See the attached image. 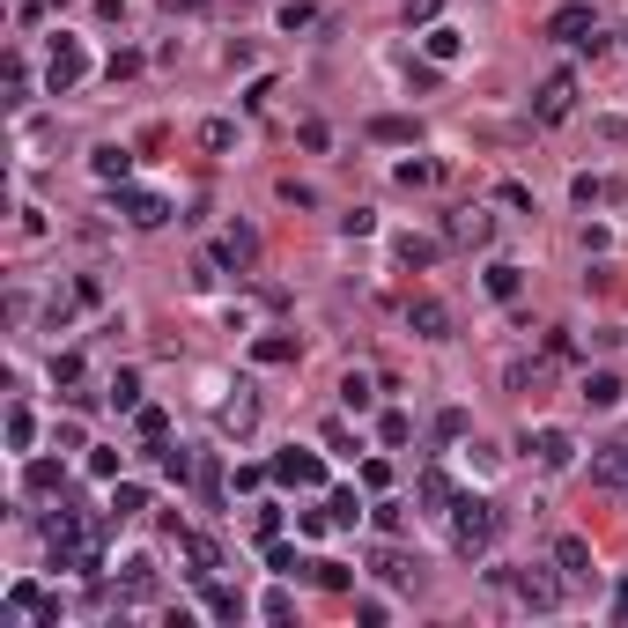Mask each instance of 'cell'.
Returning <instances> with one entry per match:
<instances>
[{"instance_id": "cell-1", "label": "cell", "mask_w": 628, "mask_h": 628, "mask_svg": "<svg viewBox=\"0 0 628 628\" xmlns=\"http://www.w3.org/2000/svg\"><path fill=\"white\" fill-rule=\"evenodd\" d=\"M496 532H503V510L488 496H451V547H459V555L496 547Z\"/></svg>"}, {"instance_id": "cell-2", "label": "cell", "mask_w": 628, "mask_h": 628, "mask_svg": "<svg viewBox=\"0 0 628 628\" xmlns=\"http://www.w3.org/2000/svg\"><path fill=\"white\" fill-rule=\"evenodd\" d=\"M518 592V606H532V614H555L562 606V577H547V569H510V577H496Z\"/></svg>"}, {"instance_id": "cell-3", "label": "cell", "mask_w": 628, "mask_h": 628, "mask_svg": "<svg viewBox=\"0 0 628 628\" xmlns=\"http://www.w3.org/2000/svg\"><path fill=\"white\" fill-rule=\"evenodd\" d=\"M569 111H577V74H547L540 97H532V119H540V126H562Z\"/></svg>"}, {"instance_id": "cell-4", "label": "cell", "mask_w": 628, "mask_h": 628, "mask_svg": "<svg viewBox=\"0 0 628 628\" xmlns=\"http://www.w3.org/2000/svg\"><path fill=\"white\" fill-rule=\"evenodd\" d=\"M82 74H89L82 45H74V37H52V60H45V89H52V97H67V89L82 82Z\"/></svg>"}, {"instance_id": "cell-5", "label": "cell", "mask_w": 628, "mask_h": 628, "mask_svg": "<svg viewBox=\"0 0 628 628\" xmlns=\"http://www.w3.org/2000/svg\"><path fill=\"white\" fill-rule=\"evenodd\" d=\"M274 481H281V488H326V459H318V451H281V459H274Z\"/></svg>"}, {"instance_id": "cell-6", "label": "cell", "mask_w": 628, "mask_h": 628, "mask_svg": "<svg viewBox=\"0 0 628 628\" xmlns=\"http://www.w3.org/2000/svg\"><path fill=\"white\" fill-rule=\"evenodd\" d=\"M119 215L133 222V230H163V222H170V200H163V193H119Z\"/></svg>"}, {"instance_id": "cell-7", "label": "cell", "mask_w": 628, "mask_h": 628, "mask_svg": "<svg viewBox=\"0 0 628 628\" xmlns=\"http://www.w3.org/2000/svg\"><path fill=\"white\" fill-rule=\"evenodd\" d=\"M547 37H569V45H584V37H599V23H592V8H584V0H569V8L547 15Z\"/></svg>"}, {"instance_id": "cell-8", "label": "cell", "mask_w": 628, "mask_h": 628, "mask_svg": "<svg viewBox=\"0 0 628 628\" xmlns=\"http://www.w3.org/2000/svg\"><path fill=\"white\" fill-rule=\"evenodd\" d=\"M8 614H15V621H60V599L37 592V584H15V592H8Z\"/></svg>"}, {"instance_id": "cell-9", "label": "cell", "mask_w": 628, "mask_h": 628, "mask_svg": "<svg viewBox=\"0 0 628 628\" xmlns=\"http://www.w3.org/2000/svg\"><path fill=\"white\" fill-rule=\"evenodd\" d=\"M407 326L422 333V340H451V311H444L436 296H414V303H407Z\"/></svg>"}, {"instance_id": "cell-10", "label": "cell", "mask_w": 628, "mask_h": 628, "mask_svg": "<svg viewBox=\"0 0 628 628\" xmlns=\"http://www.w3.org/2000/svg\"><path fill=\"white\" fill-rule=\"evenodd\" d=\"M532 459H540L547 473L577 466V444H569V429H540V436H532Z\"/></svg>"}, {"instance_id": "cell-11", "label": "cell", "mask_w": 628, "mask_h": 628, "mask_svg": "<svg viewBox=\"0 0 628 628\" xmlns=\"http://www.w3.org/2000/svg\"><path fill=\"white\" fill-rule=\"evenodd\" d=\"M555 569L569 584H592V547H584L577 532H562V540H555Z\"/></svg>"}, {"instance_id": "cell-12", "label": "cell", "mask_w": 628, "mask_h": 628, "mask_svg": "<svg viewBox=\"0 0 628 628\" xmlns=\"http://www.w3.org/2000/svg\"><path fill=\"white\" fill-rule=\"evenodd\" d=\"M178 547H185V562H193V577H215L222 569V547L207 540V532H178Z\"/></svg>"}, {"instance_id": "cell-13", "label": "cell", "mask_w": 628, "mask_h": 628, "mask_svg": "<svg viewBox=\"0 0 628 628\" xmlns=\"http://www.w3.org/2000/svg\"><path fill=\"white\" fill-rule=\"evenodd\" d=\"M215 422H222V429H230V436H244V429H252V422H259V399H252V392H244V385H237V399H222V407H215Z\"/></svg>"}, {"instance_id": "cell-14", "label": "cell", "mask_w": 628, "mask_h": 628, "mask_svg": "<svg viewBox=\"0 0 628 628\" xmlns=\"http://www.w3.org/2000/svg\"><path fill=\"white\" fill-rule=\"evenodd\" d=\"M621 399H628V385H621V377L614 370H592V377H584V407H621Z\"/></svg>"}, {"instance_id": "cell-15", "label": "cell", "mask_w": 628, "mask_h": 628, "mask_svg": "<svg viewBox=\"0 0 628 628\" xmlns=\"http://www.w3.org/2000/svg\"><path fill=\"white\" fill-rule=\"evenodd\" d=\"M592 481H599V488H621V481H628V444H599Z\"/></svg>"}, {"instance_id": "cell-16", "label": "cell", "mask_w": 628, "mask_h": 628, "mask_svg": "<svg viewBox=\"0 0 628 628\" xmlns=\"http://www.w3.org/2000/svg\"><path fill=\"white\" fill-rule=\"evenodd\" d=\"M496 237V222L481 215V207H459V215H451V244H488Z\"/></svg>"}, {"instance_id": "cell-17", "label": "cell", "mask_w": 628, "mask_h": 628, "mask_svg": "<svg viewBox=\"0 0 628 628\" xmlns=\"http://www.w3.org/2000/svg\"><path fill=\"white\" fill-rule=\"evenodd\" d=\"M60 488H67V473L52 466V459H30L23 466V496H60Z\"/></svg>"}, {"instance_id": "cell-18", "label": "cell", "mask_w": 628, "mask_h": 628, "mask_svg": "<svg viewBox=\"0 0 628 628\" xmlns=\"http://www.w3.org/2000/svg\"><path fill=\"white\" fill-rule=\"evenodd\" d=\"M370 399H377V385H370L363 370H348V377H340V407H348V414H370Z\"/></svg>"}, {"instance_id": "cell-19", "label": "cell", "mask_w": 628, "mask_h": 628, "mask_svg": "<svg viewBox=\"0 0 628 628\" xmlns=\"http://www.w3.org/2000/svg\"><path fill=\"white\" fill-rule=\"evenodd\" d=\"M481 281H488V296H496V303H510V296L525 289V274H518V266H510V259H496V266H488Z\"/></svg>"}, {"instance_id": "cell-20", "label": "cell", "mask_w": 628, "mask_h": 628, "mask_svg": "<svg viewBox=\"0 0 628 628\" xmlns=\"http://www.w3.org/2000/svg\"><path fill=\"white\" fill-rule=\"evenodd\" d=\"M89 170H97L104 185H126V170H133V156L126 148H97V156H89Z\"/></svg>"}, {"instance_id": "cell-21", "label": "cell", "mask_w": 628, "mask_h": 628, "mask_svg": "<svg viewBox=\"0 0 628 628\" xmlns=\"http://www.w3.org/2000/svg\"><path fill=\"white\" fill-rule=\"evenodd\" d=\"M215 259H230V266H252V259H259V237H252V230H230V237L215 244Z\"/></svg>"}, {"instance_id": "cell-22", "label": "cell", "mask_w": 628, "mask_h": 628, "mask_svg": "<svg viewBox=\"0 0 628 628\" xmlns=\"http://www.w3.org/2000/svg\"><path fill=\"white\" fill-rule=\"evenodd\" d=\"M37 444V414L30 407H8V451H30Z\"/></svg>"}, {"instance_id": "cell-23", "label": "cell", "mask_w": 628, "mask_h": 628, "mask_svg": "<svg viewBox=\"0 0 628 628\" xmlns=\"http://www.w3.org/2000/svg\"><path fill=\"white\" fill-rule=\"evenodd\" d=\"M252 355H259V363H296V340H289V333H259Z\"/></svg>"}, {"instance_id": "cell-24", "label": "cell", "mask_w": 628, "mask_h": 628, "mask_svg": "<svg viewBox=\"0 0 628 628\" xmlns=\"http://www.w3.org/2000/svg\"><path fill=\"white\" fill-rule=\"evenodd\" d=\"M141 510H148V488H133V481L111 488V518H141Z\"/></svg>"}, {"instance_id": "cell-25", "label": "cell", "mask_w": 628, "mask_h": 628, "mask_svg": "<svg viewBox=\"0 0 628 628\" xmlns=\"http://www.w3.org/2000/svg\"><path fill=\"white\" fill-rule=\"evenodd\" d=\"M326 518H333V525H355V518H363V496H355V488H333V496H326Z\"/></svg>"}, {"instance_id": "cell-26", "label": "cell", "mask_w": 628, "mask_h": 628, "mask_svg": "<svg viewBox=\"0 0 628 628\" xmlns=\"http://www.w3.org/2000/svg\"><path fill=\"white\" fill-rule=\"evenodd\" d=\"M414 496H422L429 510H451V481H444V473H436V466H429V473H422V481H414Z\"/></svg>"}, {"instance_id": "cell-27", "label": "cell", "mask_w": 628, "mask_h": 628, "mask_svg": "<svg viewBox=\"0 0 628 628\" xmlns=\"http://www.w3.org/2000/svg\"><path fill=\"white\" fill-rule=\"evenodd\" d=\"M111 407H141V377H133V370H119V377H111Z\"/></svg>"}, {"instance_id": "cell-28", "label": "cell", "mask_w": 628, "mask_h": 628, "mask_svg": "<svg viewBox=\"0 0 628 628\" xmlns=\"http://www.w3.org/2000/svg\"><path fill=\"white\" fill-rule=\"evenodd\" d=\"M133 429H141V444H163L170 414H163V407H141V414H133Z\"/></svg>"}, {"instance_id": "cell-29", "label": "cell", "mask_w": 628, "mask_h": 628, "mask_svg": "<svg viewBox=\"0 0 628 628\" xmlns=\"http://www.w3.org/2000/svg\"><path fill=\"white\" fill-rule=\"evenodd\" d=\"M370 133H377V141H392V148H407L414 141V119H370Z\"/></svg>"}, {"instance_id": "cell-30", "label": "cell", "mask_w": 628, "mask_h": 628, "mask_svg": "<svg viewBox=\"0 0 628 628\" xmlns=\"http://www.w3.org/2000/svg\"><path fill=\"white\" fill-rule=\"evenodd\" d=\"M377 436H385V451H399V444H407V436H414V422H407V414H385V422H377Z\"/></svg>"}, {"instance_id": "cell-31", "label": "cell", "mask_w": 628, "mask_h": 628, "mask_svg": "<svg viewBox=\"0 0 628 628\" xmlns=\"http://www.w3.org/2000/svg\"><path fill=\"white\" fill-rule=\"evenodd\" d=\"M436 178H444V163H399V185H436Z\"/></svg>"}, {"instance_id": "cell-32", "label": "cell", "mask_w": 628, "mask_h": 628, "mask_svg": "<svg viewBox=\"0 0 628 628\" xmlns=\"http://www.w3.org/2000/svg\"><path fill=\"white\" fill-rule=\"evenodd\" d=\"M193 481H200V496H207V503H222V466H215V459H200V466H193Z\"/></svg>"}, {"instance_id": "cell-33", "label": "cell", "mask_w": 628, "mask_h": 628, "mask_svg": "<svg viewBox=\"0 0 628 628\" xmlns=\"http://www.w3.org/2000/svg\"><path fill=\"white\" fill-rule=\"evenodd\" d=\"M377 577H385V584H414V569H407V555L385 547V555H377Z\"/></svg>"}, {"instance_id": "cell-34", "label": "cell", "mask_w": 628, "mask_h": 628, "mask_svg": "<svg viewBox=\"0 0 628 628\" xmlns=\"http://www.w3.org/2000/svg\"><path fill=\"white\" fill-rule=\"evenodd\" d=\"M207 614L215 621H244V599L237 592H207Z\"/></svg>"}, {"instance_id": "cell-35", "label": "cell", "mask_w": 628, "mask_h": 628, "mask_svg": "<svg viewBox=\"0 0 628 628\" xmlns=\"http://www.w3.org/2000/svg\"><path fill=\"white\" fill-rule=\"evenodd\" d=\"M459 45H466L459 30H429V60H459Z\"/></svg>"}, {"instance_id": "cell-36", "label": "cell", "mask_w": 628, "mask_h": 628, "mask_svg": "<svg viewBox=\"0 0 628 628\" xmlns=\"http://www.w3.org/2000/svg\"><path fill=\"white\" fill-rule=\"evenodd\" d=\"M436 436H444V444H459V436H466V407H444V414H436Z\"/></svg>"}, {"instance_id": "cell-37", "label": "cell", "mask_w": 628, "mask_h": 628, "mask_svg": "<svg viewBox=\"0 0 628 628\" xmlns=\"http://www.w3.org/2000/svg\"><path fill=\"white\" fill-rule=\"evenodd\" d=\"M311 577L326 584V592H348V584H355V577H348V569H340V562H311Z\"/></svg>"}, {"instance_id": "cell-38", "label": "cell", "mask_w": 628, "mask_h": 628, "mask_svg": "<svg viewBox=\"0 0 628 628\" xmlns=\"http://www.w3.org/2000/svg\"><path fill=\"white\" fill-rule=\"evenodd\" d=\"M200 141H207V148H230V141H237V126H230V119H207V126H200Z\"/></svg>"}, {"instance_id": "cell-39", "label": "cell", "mask_w": 628, "mask_h": 628, "mask_svg": "<svg viewBox=\"0 0 628 628\" xmlns=\"http://www.w3.org/2000/svg\"><path fill=\"white\" fill-rule=\"evenodd\" d=\"M259 614H266V621H289V614H296V599H289V592H266V599H259Z\"/></svg>"}, {"instance_id": "cell-40", "label": "cell", "mask_w": 628, "mask_h": 628, "mask_svg": "<svg viewBox=\"0 0 628 628\" xmlns=\"http://www.w3.org/2000/svg\"><path fill=\"white\" fill-rule=\"evenodd\" d=\"M340 230H348V237H370V230H377V215H370V207H355V215H340Z\"/></svg>"}, {"instance_id": "cell-41", "label": "cell", "mask_w": 628, "mask_h": 628, "mask_svg": "<svg viewBox=\"0 0 628 628\" xmlns=\"http://www.w3.org/2000/svg\"><path fill=\"white\" fill-rule=\"evenodd\" d=\"M266 562H274L281 577H296V569H311V562H296V547H266Z\"/></svg>"}, {"instance_id": "cell-42", "label": "cell", "mask_w": 628, "mask_h": 628, "mask_svg": "<svg viewBox=\"0 0 628 628\" xmlns=\"http://www.w3.org/2000/svg\"><path fill=\"white\" fill-rule=\"evenodd\" d=\"M399 259H407V266H429V259H436V244H422V237H407V244H399Z\"/></svg>"}, {"instance_id": "cell-43", "label": "cell", "mask_w": 628, "mask_h": 628, "mask_svg": "<svg viewBox=\"0 0 628 628\" xmlns=\"http://www.w3.org/2000/svg\"><path fill=\"white\" fill-rule=\"evenodd\" d=\"M614 621H628V577L614 584Z\"/></svg>"}, {"instance_id": "cell-44", "label": "cell", "mask_w": 628, "mask_h": 628, "mask_svg": "<svg viewBox=\"0 0 628 628\" xmlns=\"http://www.w3.org/2000/svg\"><path fill=\"white\" fill-rule=\"evenodd\" d=\"M163 8H170V15H178V8H185V15H193V8H207V0H163Z\"/></svg>"}]
</instances>
